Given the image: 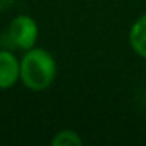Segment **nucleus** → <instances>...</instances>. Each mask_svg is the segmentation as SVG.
<instances>
[{
    "instance_id": "4",
    "label": "nucleus",
    "mask_w": 146,
    "mask_h": 146,
    "mask_svg": "<svg viewBox=\"0 0 146 146\" xmlns=\"http://www.w3.org/2000/svg\"><path fill=\"white\" fill-rule=\"evenodd\" d=\"M130 46L138 55L146 58V14L133 24L130 30Z\"/></svg>"
},
{
    "instance_id": "3",
    "label": "nucleus",
    "mask_w": 146,
    "mask_h": 146,
    "mask_svg": "<svg viewBox=\"0 0 146 146\" xmlns=\"http://www.w3.org/2000/svg\"><path fill=\"white\" fill-rule=\"evenodd\" d=\"M21 76V66L10 52H0V88H10Z\"/></svg>"
},
{
    "instance_id": "1",
    "label": "nucleus",
    "mask_w": 146,
    "mask_h": 146,
    "mask_svg": "<svg viewBox=\"0 0 146 146\" xmlns=\"http://www.w3.org/2000/svg\"><path fill=\"white\" fill-rule=\"evenodd\" d=\"M21 77L30 90L47 88L55 77V61L46 50L33 49L24 57L21 63Z\"/></svg>"
},
{
    "instance_id": "5",
    "label": "nucleus",
    "mask_w": 146,
    "mask_h": 146,
    "mask_svg": "<svg viewBox=\"0 0 146 146\" xmlns=\"http://www.w3.org/2000/svg\"><path fill=\"white\" fill-rule=\"evenodd\" d=\"M80 143H82L80 137L76 132H71V130H63V132L57 133L55 138L52 140L54 146H71V145H80Z\"/></svg>"
},
{
    "instance_id": "2",
    "label": "nucleus",
    "mask_w": 146,
    "mask_h": 146,
    "mask_svg": "<svg viewBox=\"0 0 146 146\" xmlns=\"http://www.w3.org/2000/svg\"><path fill=\"white\" fill-rule=\"evenodd\" d=\"M38 38V27L29 16H19L11 22L8 30V39L14 47L30 49Z\"/></svg>"
}]
</instances>
